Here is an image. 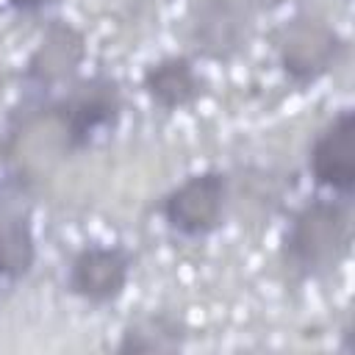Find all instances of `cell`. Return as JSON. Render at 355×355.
I'll return each instance as SVG.
<instances>
[{"label": "cell", "mask_w": 355, "mask_h": 355, "mask_svg": "<svg viewBox=\"0 0 355 355\" xmlns=\"http://www.w3.org/2000/svg\"><path fill=\"white\" fill-rule=\"evenodd\" d=\"M17 11H25V14H36V11H42V8H47L50 3H55V0H8Z\"/></svg>", "instance_id": "cell-12"}, {"label": "cell", "mask_w": 355, "mask_h": 355, "mask_svg": "<svg viewBox=\"0 0 355 355\" xmlns=\"http://www.w3.org/2000/svg\"><path fill=\"white\" fill-rule=\"evenodd\" d=\"M252 11L247 0H200L191 8V42L202 58L230 61L250 42Z\"/></svg>", "instance_id": "cell-8"}, {"label": "cell", "mask_w": 355, "mask_h": 355, "mask_svg": "<svg viewBox=\"0 0 355 355\" xmlns=\"http://www.w3.org/2000/svg\"><path fill=\"white\" fill-rule=\"evenodd\" d=\"M3 280H8V277H6V266H3V261H0V286H3Z\"/></svg>", "instance_id": "cell-14"}, {"label": "cell", "mask_w": 355, "mask_h": 355, "mask_svg": "<svg viewBox=\"0 0 355 355\" xmlns=\"http://www.w3.org/2000/svg\"><path fill=\"white\" fill-rule=\"evenodd\" d=\"M86 61V36L67 19H50L25 61V83L50 92L72 83Z\"/></svg>", "instance_id": "cell-7"}, {"label": "cell", "mask_w": 355, "mask_h": 355, "mask_svg": "<svg viewBox=\"0 0 355 355\" xmlns=\"http://www.w3.org/2000/svg\"><path fill=\"white\" fill-rule=\"evenodd\" d=\"M230 200V175L222 169H202L172 186L161 202L158 214L166 227L183 239H205L222 227Z\"/></svg>", "instance_id": "cell-4"}, {"label": "cell", "mask_w": 355, "mask_h": 355, "mask_svg": "<svg viewBox=\"0 0 355 355\" xmlns=\"http://www.w3.org/2000/svg\"><path fill=\"white\" fill-rule=\"evenodd\" d=\"M352 247V214L347 197H313L300 205L283 233V266L297 280H319L336 272Z\"/></svg>", "instance_id": "cell-1"}, {"label": "cell", "mask_w": 355, "mask_h": 355, "mask_svg": "<svg viewBox=\"0 0 355 355\" xmlns=\"http://www.w3.org/2000/svg\"><path fill=\"white\" fill-rule=\"evenodd\" d=\"M136 255L125 244H86L67 266V291L86 305L103 308L116 302L133 275Z\"/></svg>", "instance_id": "cell-5"}, {"label": "cell", "mask_w": 355, "mask_h": 355, "mask_svg": "<svg viewBox=\"0 0 355 355\" xmlns=\"http://www.w3.org/2000/svg\"><path fill=\"white\" fill-rule=\"evenodd\" d=\"M141 89L150 97V103L164 111L175 114L183 108H191L208 89L205 78L197 72V64L186 53H169L141 72Z\"/></svg>", "instance_id": "cell-9"}, {"label": "cell", "mask_w": 355, "mask_h": 355, "mask_svg": "<svg viewBox=\"0 0 355 355\" xmlns=\"http://www.w3.org/2000/svg\"><path fill=\"white\" fill-rule=\"evenodd\" d=\"M288 3H297V0H258L261 8H280V6H288Z\"/></svg>", "instance_id": "cell-13"}, {"label": "cell", "mask_w": 355, "mask_h": 355, "mask_svg": "<svg viewBox=\"0 0 355 355\" xmlns=\"http://www.w3.org/2000/svg\"><path fill=\"white\" fill-rule=\"evenodd\" d=\"M189 341V324L169 313V311H153L147 316H139L128 322L119 333V341L114 352L119 355H147V352H178Z\"/></svg>", "instance_id": "cell-10"}, {"label": "cell", "mask_w": 355, "mask_h": 355, "mask_svg": "<svg viewBox=\"0 0 355 355\" xmlns=\"http://www.w3.org/2000/svg\"><path fill=\"white\" fill-rule=\"evenodd\" d=\"M125 108L122 86L111 75L75 78L61 89L58 97H50L39 111L55 125L58 147L64 155H75L94 144L97 136L111 133L119 125Z\"/></svg>", "instance_id": "cell-2"}, {"label": "cell", "mask_w": 355, "mask_h": 355, "mask_svg": "<svg viewBox=\"0 0 355 355\" xmlns=\"http://www.w3.org/2000/svg\"><path fill=\"white\" fill-rule=\"evenodd\" d=\"M272 50L280 72L297 89L319 83L347 53V39L319 14L297 11L272 33Z\"/></svg>", "instance_id": "cell-3"}, {"label": "cell", "mask_w": 355, "mask_h": 355, "mask_svg": "<svg viewBox=\"0 0 355 355\" xmlns=\"http://www.w3.org/2000/svg\"><path fill=\"white\" fill-rule=\"evenodd\" d=\"M0 261L8 280H19L36 261V239L31 216L14 208H0Z\"/></svg>", "instance_id": "cell-11"}, {"label": "cell", "mask_w": 355, "mask_h": 355, "mask_svg": "<svg viewBox=\"0 0 355 355\" xmlns=\"http://www.w3.org/2000/svg\"><path fill=\"white\" fill-rule=\"evenodd\" d=\"M308 172L319 189L336 197H352L355 189V114L336 111L308 147Z\"/></svg>", "instance_id": "cell-6"}]
</instances>
